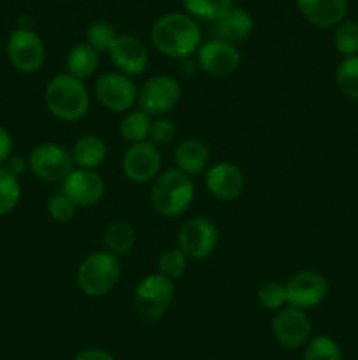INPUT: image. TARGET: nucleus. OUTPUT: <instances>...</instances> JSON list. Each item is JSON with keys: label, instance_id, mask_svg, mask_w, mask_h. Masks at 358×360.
<instances>
[{"label": "nucleus", "instance_id": "nucleus-1", "mask_svg": "<svg viewBox=\"0 0 358 360\" xmlns=\"http://www.w3.org/2000/svg\"><path fill=\"white\" fill-rule=\"evenodd\" d=\"M151 42L161 55L185 60L202 44V30L188 13H168L158 18L151 27Z\"/></svg>", "mask_w": 358, "mask_h": 360}, {"label": "nucleus", "instance_id": "nucleus-2", "mask_svg": "<svg viewBox=\"0 0 358 360\" xmlns=\"http://www.w3.org/2000/svg\"><path fill=\"white\" fill-rule=\"evenodd\" d=\"M195 199V183L186 172L167 169L153 179L151 186V204L154 211L165 218L181 217L190 210Z\"/></svg>", "mask_w": 358, "mask_h": 360}, {"label": "nucleus", "instance_id": "nucleus-3", "mask_svg": "<svg viewBox=\"0 0 358 360\" xmlns=\"http://www.w3.org/2000/svg\"><path fill=\"white\" fill-rule=\"evenodd\" d=\"M44 102L55 118L62 122H77L84 118L90 109V94L83 79L65 72L49 81L44 90Z\"/></svg>", "mask_w": 358, "mask_h": 360}, {"label": "nucleus", "instance_id": "nucleus-4", "mask_svg": "<svg viewBox=\"0 0 358 360\" xmlns=\"http://www.w3.org/2000/svg\"><path fill=\"white\" fill-rule=\"evenodd\" d=\"M121 278V264L118 257L107 250L93 252L79 264L76 283L83 294L90 297H102L118 285Z\"/></svg>", "mask_w": 358, "mask_h": 360}, {"label": "nucleus", "instance_id": "nucleus-5", "mask_svg": "<svg viewBox=\"0 0 358 360\" xmlns=\"http://www.w3.org/2000/svg\"><path fill=\"white\" fill-rule=\"evenodd\" d=\"M174 294L175 287L171 278L160 273L147 274L139 281L133 295L137 315L146 322H157L168 311Z\"/></svg>", "mask_w": 358, "mask_h": 360}, {"label": "nucleus", "instance_id": "nucleus-6", "mask_svg": "<svg viewBox=\"0 0 358 360\" xmlns=\"http://www.w3.org/2000/svg\"><path fill=\"white\" fill-rule=\"evenodd\" d=\"M181 98V84L175 77L158 74L150 77L137 91L139 109L150 116H165L171 112Z\"/></svg>", "mask_w": 358, "mask_h": 360}, {"label": "nucleus", "instance_id": "nucleus-7", "mask_svg": "<svg viewBox=\"0 0 358 360\" xmlns=\"http://www.w3.org/2000/svg\"><path fill=\"white\" fill-rule=\"evenodd\" d=\"M28 167L35 178L48 183H62L63 178L72 171V155L67 148L55 143H42L35 146L28 155Z\"/></svg>", "mask_w": 358, "mask_h": 360}, {"label": "nucleus", "instance_id": "nucleus-8", "mask_svg": "<svg viewBox=\"0 0 358 360\" xmlns=\"http://www.w3.org/2000/svg\"><path fill=\"white\" fill-rule=\"evenodd\" d=\"M7 58L20 72H37L44 65V42L32 28H18L7 39Z\"/></svg>", "mask_w": 358, "mask_h": 360}, {"label": "nucleus", "instance_id": "nucleus-9", "mask_svg": "<svg viewBox=\"0 0 358 360\" xmlns=\"http://www.w3.org/2000/svg\"><path fill=\"white\" fill-rule=\"evenodd\" d=\"M218 241H220L218 229L209 218L193 217L190 218L188 221H185L183 227L179 229V250H181L188 259H207V257L213 255V252L216 250Z\"/></svg>", "mask_w": 358, "mask_h": 360}, {"label": "nucleus", "instance_id": "nucleus-10", "mask_svg": "<svg viewBox=\"0 0 358 360\" xmlns=\"http://www.w3.org/2000/svg\"><path fill=\"white\" fill-rule=\"evenodd\" d=\"M137 86L132 77L123 72H107L98 77L95 97L98 104L111 112H126L137 104Z\"/></svg>", "mask_w": 358, "mask_h": 360}, {"label": "nucleus", "instance_id": "nucleus-11", "mask_svg": "<svg viewBox=\"0 0 358 360\" xmlns=\"http://www.w3.org/2000/svg\"><path fill=\"white\" fill-rule=\"evenodd\" d=\"M288 295V306L300 309H311L321 304L330 290L329 280L318 271H300L288 278L284 283Z\"/></svg>", "mask_w": 358, "mask_h": 360}, {"label": "nucleus", "instance_id": "nucleus-12", "mask_svg": "<svg viewBox=\"0 0 358 360\" xmlns=\"http://www.w3.org/2000/svg\"><path fill=\"white\" fill-rule=\"evenodd\" d=\"M123 172L126 178L137 185H146L153 181L160 172L161 155L158 146L151 141H140L133 143L123 155Z\"/></svg>", "mask_w": 358, "mask_h": 360}, {"label": "nucleus", "instance_id": "nucleus-13", "mask_svg": "<svg viewBox=\"0 0 358 360\" xmlns=\"http://www.w3.org/2000/svg\"><path fill=\"white\" fill-rule=\"evenodd\" d=\"M65 193L77 207H91L104 199L105 183L95 169L74 167L62 181Z\"/></svg>", "mask_w": 358, "mask_h": 360}, {"label": "nucleus", "instance_id": "nucleus-14", "mask_svg": "<svg viewBox=\"0 0 358 360\" xmlns=\"http://www.w3.org/2000/svg\"><path fill=\"white\" fill-rule=\"evenodd\" d=\"M197 63L204 72L211 76H230L241 63V53L237 46L221 39H211L202 42L197 49Z\"/></svg>", "mask_w": 358, "mask_h": 360}, {"label": "nucleus", "instance_id": "nucleus-15", "mask_svg": "<svg viewBox=\"0 0 358 360\" xmlns=\"http://www.w3.org/2000/svg\"><path fill=\"white\" fill-rule=\"evenodd\" d=\"M272 334L279 345L284 348L304 347L311 336V322L304 309L288 306L281 308L272 319Z\"/></svg>", "mask_w": 358, "mask_h": 360}, {"label": "nucleus", "instance_id": "nucleus-16", "mask_svg": "<svg viewBox=\"0 0 358 360\" xmlns=\"http://www.w3.org/2000/svg\"><path fill=\"white\" fill-rule=\"evenodd\" d=\"M109 58L118 72L126 76H139L147 69L150 53L144 42L132 34H118L109 49Z\"/></svg>", "mask_w": 358, "mask_h": 360}, {"label": "nucleus", "instance_id": "nucleus-17", "mask_svg": "<svg viewBox=\"0 0 358 360\" xmlns=\"http://www.w3.org/2000/svg\"><path fill=\"white\" fill-rule=\"evenodd\" d=\"M206 186L218 200H235L244 192V172L232 162H218L207 169Z\"/></svg>", "mask_w": 358, "mask_h": 360}, {"label": "nucleus", "instance_id": "nucleus-18", "mask_svg": "<svg viewBox=\"0 0 358 360\" xmlns=\"http://www.w3.org/2000/svg\"><path fill=\"white\" fill-rule=\"evenodd\" d=\"M297 7L309 23L329 30L346 18L347 0H297Z\"/></svg>", "mask_w": 358, "mask_h": 360}, {"label": "nucleus", "instance_id": "nucleus-19", "mask_svg": "<svg viewBox=\"0 0 358 360\" xmlns=\"http://www.w3.org/2000/svg\"><path fill=\"white\" fill-rule=\"evenodd\" d=\"M253 28H255V21H253L251 14L242 9V7L234 6L223 16L213 21L211 34H213L214 39L237 44V42L246 41L251 35Z\"/></svg>", "mask_w": 358, "mask_h": 360}, {"label": "nucleus", "instance_id": "nucleus-20", "mask_svg": "<svg viewBox=\"0 0 358 360\" xmlns=\"http://www.w3.org/2000/svg\"><path fill=\"white\" fill-rule=\"evenodd\" d=\"M175 167L179 171L186 172L193 178V176L202 174L207 169V162H209V148L204 141L195 139V137H188L183 139L178 144L174 151Z\"/></svg>", "mask_w": 358, "mask_h": 360}, {"label": "nucleus", "instance_id": "nucleus-21", "mask_svg": "<svg viewBox=\"0 0 358 360\" xmlns=\"http://www.w3.org/2000/svg\"><path fill=\"white\" fill-rule=\"evenodd\" d=\"M70 155H72V160L76 167L97 169L100 167L105 162V158H107V144H105V141L100 139L98 136L88 134V136L79 137V139L74 143Z\"/></svg>", "mask_w": 358, "mask_h": 360}, {"label": "nucleus", "instance_id": "nucleus-22", "mask_svg": "<svg viewBox=\"0 0 358 360\" xmlns=\"http://www.w3.org/2000/svg\"><path fill=\"white\" fill-rule=\"evenodd\" d=\"M98 55L100 53L91 48L88 42L76 44L69 53H67L65 65L67 72L77 79H88L98 69Z\"/></svg>", "mask_w": 358, "mask_h": 360}, {"label": "nucleus", "instance_id": "nucleus-23", "mask_svg": "<svg viewBox=\"0 0 358 360\" xmlns=\"http://www.w3.org/2000/svg\"><path fill=\"white\" fill-rule=\"evenodd\" d=\"M102 243H104V250H107L112 255H128L135 245V231L128 221L116 220L107 225Z\"/></svg>", "mask_w": 358, "mask_h": 360}, {"label": "nucleus", "instance_id": "nucleus-24", "mask_svg": "<svg viewBox=\"0 0 358 360\" xmlns=\"http://www.w3.org/2000/svg\"><path fill=\"white\" fill-rule=\"evenodd\" d=\"M151 129V116L142 109H130L125 112L119 123V134L128 143H140L147 141Z\"/></svg>", "mask_w": 358, "mask_h": 360}, {"label": "nucleus", "instance_id": "nucleus-25", "mask_svg": "<svg viewBox=\"0 0 358 360\" xmlns=\"http://www.w3.org/2000/svg\"><path fill=\"white\" fill-rule=\"evenodd\" d=\"M183 7L195 20L213 23L234 7V0H183Z\"/></svg>", "mask_w": 358, "mask_h": 360}, {"label": "nucleus", "instance_id": "nucleus-26", "mask_svg": "<svg viewBox=\"0 0 358 360\" xmlns=\"http://www.w3.org/2000/svg\"><path fill=\"white\" fill-rule=\"evenodd\" d=\"M21 199L20 178L0 165V217L11 213Z\"/></svg>", "mask_w": 358, "mask_h": 360}, {"label": "nucleus", "instance_id": "nucleus-27", "mask_svg": "<svg viewBox=\"0 0 358 360\" xmlns=\"http://www.w3.org/2000/svg\"><path fill=\"white\" fill-rule=\"evenodd\" d=\"M336 81L344 95L358 101V55L344 56L336 70Z\"/></svg>", "mask_w": 358, "mask_h": 360}, {"label": "nucleus", "instance_id": "nucleus-28", "mask_svg": "<svg viewBox=\"0 0 358 360\" xmlns=\"http://www.w3.org/2000/svg\"><path fill=\"white\" fill-rule=\"evenodd\" d=\"M333 44L343 56L358 55V21H340L333 32Z\"/></svg>", "mask_w": 358, "mask_h": 360}, {"label": "nucleus", "instance_id": "nucleus-29", "mask_svg": "<svg viewBox=\"0 0 358 360\" xmlns=\"http://www.w3.org/2000/svg\"><path fill=\"white\" fill-rule=\"evenodd\" d=\"M304 360H343V350L329 336H316L307 341Z\"/></svg>", "mask_w": 358, "mask_h": 360}, {"label": "nucleus", "instance_id": "nucleus-30", "mask_svg": "<svg viewBox=\"0 0 358 360\" xmlns=\"http://www.w3.org/2000/svg\"><path fill=\"white\" fill-rule=\"evenodd\" d=\"M157 267H158V273L171 278L172 281H175L179 280V278H183V274L186 273V267H188V257H186L179 248L165 250V252L160 253V257H158Z\"/></svg>", "mask_w": 358, "mask_h": 360}, {"label": "nucleus", "instance_id": "nucleus-31", "mask_svg": "<svg viewBox=\"0 0 358 360\" xmlns=\"http://www.w3.org/2000/svg\"><path fill=\"white\" fill-rule=\"evenodd\" d=\"M256 299H258V304L262 308L279 311L281 308L288 304L286 287H284V283H277V281H267L258 288Z\"/></svg>", "mask_w": 358, "mask_h": 360}, {"label": "nucleus", "instance_id": "nucleus-32", "mask_svg": "<svg viewBox=\"0 0 358 360\" xmlns=\"http://www.w3.org/2000/svg\"><path fill=\"white\" fill-rule=\"evenodd\" d=\"M116 37H118V34H116L114 27L107 21L91 23L86 30V42L98 53H109Z\"/></svg>", "mask_w": 358, "mask_h": 360}, {"label": "nucleus", "instance_id": "nucleus-33", "mask_svg": "<svg viewBox=\"0 0 358 360\" xmlns=\"http://www.w3.org/2000/svg\"><path fill=\"white\" fill-rule=\"evenodd\" d=\"M77 206L65 195V193H56L48 200V214L51 220L58 224H67L76 217Z\"/></svg>", "mask_w": 358, "mask_h": 360}, {"label": "nucleus", "instance_id": "nucleus-34", "mask_svg": "<svg viewBox=\"0 0 358 360\" xmlns=\"http://www.w3.org/2000/svg\"><path fill=\"white\" fill-rule=\"evenodd\" d=\"M175 137V123L174 120L167 118V116H158L154 122H151L150 136L147 141L154 144V146H167L174 141Z\"/></svg>", "mask_w": 358, "mask_h": 360}, {"label": "nucleus", "instance_id": "nucleus-35", "mask_svg": "<svg viewBox=\"0 0 358 360\" xmlns=\"http://www.w3.org/2000/svg\"><path fill=\"white\" fill-rule=\"evenodd\" d=\"M13 137L4 127H0V165L9 160V157L13 155Z\"/></svg>", "mask_w": 358, "mask_h": 360}, {"label": "nucleus", "instance_id": "nucleus-36", "mask_svg": "<svg viewBox=\"0 0 358 360\" xmlns=\"http://www.w3.org/2000/svg\"><path fill=\"white\" fill-rule=\"evenodd\" d=\"M74 360H116L109 352L98 350V348H90V350H84L81 354H77Z\"/></svg>", "mask_w": 358, "mask_h": 360}, {"label": "nucleus", "instance_id": "nucleus-37", "mask_svg": "<svg viewBox=\"0 0 358 360\" xmlns=\"http://www.w3.org/2000/svg\"><path fill=\"white\" fill-rule=\"evenodd\" d=\"M6 164H7L6 167L9 169L13 174H16L18 178H20V176L23 174V172L27 171V167H28V162L25 160L23 157H20V155H11L9 160H7Z\"/></svg>", "mask_w": 358, "mask_h": 360}]
</instances>
